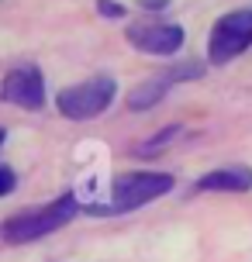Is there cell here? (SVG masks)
Here are the masks:
<instances>
[{
	"instance_id": "obj_1",
	"label": "cell",
	"mask_w": 252,
	"mask_h": 262,
	"mask_svg": "<svg viewBox=\"0 0 252 262\" xmlns=\"http://www.w3.org/2000/svg\"><path fill=\"white\" fill-rule=\"evenodd\" d=\"M176 186L170 172H152V169H138V172H124V176H114L111 186H107L104 200H93L83 210H90L97 217H118V214H128V210H138L166 196Z\"/></svg>"
},
{
	"instance_id": "obj_6",
	"label": "cell",
	"mask_w": 252,
	"mask_h": 262,
	"mask_svg": "<svg viewBox=\"0 0 252 262\" xmlns=\"http://www.w3.org/2000/svg\"><path fill=\"white\" fill-rule=\"evenodd\" d=\"M0 100L21 111H41L45 104V76L38 66H17L0 83Z\"/></svg>"
},
{
	"instance_id": "obj_11",
	"label": "cell",
	"mask_w": 252,
	"mask_h": 262,
	"mask_svg": "<svg viewBox=\"0 0 252 262\" xmlns=\"http://www.w3.org/2000/svg\"><path fill=\"white\" fill-rule=\"evenodd\" d=\"M14 186H17V172L11 166H0V196H11Z\"/></svg>"
},
{
	"instance_id": "obj_5",
	"label": "cell",
	"mask_w": 252,
	"mask_h": 262,
	"mask_svg": "<svg viewBox=\"0 0 252 262\" xmlns=\"http://www.w3.org/2000/svg\"><path fill=\"white\" fill-rule=\"evenodd\" d=\"M124 38L132 49L145 55H176L183 49V28L176 21H135L124 28Z\"/></svg>"
},
{
	"instance_id": "obj_4",
	"label": "cell",
	"mask_w": 252,
	"mask_h": 262,
	"mask_svg": "<svg viewBox=\"0 0 252 262\" xmlns=\"http://www.w3.org/2000/svg\"><path fill=\"white\" fill-rule=\"evenodd\" d=\"M252 49V11H232L225 17H218L207 35V62L211 66H228L232 59H239Z\"/></svg>"
},
{
	"instance_id": "obj_8",
	"label": "cell",
	"mask_w": 252,
	"mask_h": 262,
	"mask_svg": "<svg viewBox=\"0 0 252 262\" xmlns=\"http://www.w3.org/2000/svg\"><path fill=\"white\" fill-rule=\"evenodd\" d=\"M170 86H173L170 79L162 76V73H156V76H149L145 83H138V86L128 93V107H132V111H138V114H142V111H152V107H156L162 97L170 93Z\"/></svg>"
},
{
	"instance_id": "obj_9",
	"label": "cell",
	"mask_w": 252,
	"mask_h": 262,
	"mask_svg": "<svg viewBox=\"0 0 252 262\" xmlns=\"http://www.w3.org/2000/svg\"><path fill=\"white\" fill-rule=\"evenodd\" d=\"M204 69H207V66L200 62V59H186V62H176V66H170V69H162V76L176 86V83H186V79H200Z\"/></svg>"
},
{
	"instance_id": "obj_13",
	"label": "cell",
	"mask_w": 252,
	"mask_h": 262,
	"mask_svg": "<svg viewBox=\"0 0 252 262\" xmlns=\"http://www.w3.org/2000/svg\"><path fill=\"white\" fill-rule=\"evenodd\" d=\"M138 7H142V11H166L170 0H138Z\"/></svg>"
},
{
	"instance_id": "obj_10",
	"label": "cell",
	"mask_w": 252,
	"mask_h": 262,
	"mask_svg": "<svg viewBox=\"0 0 252 262\" xmlns=\"http://www.w3.org/2000/svg\"><path fill=\"white\" fill-rule=\"evenodd\" d=\"M97 14H104L111 21H121L128 11H124V4H118V0H97Z\"/></svg>"
},
{
	"instance_id": "obj_2",
	"label": "cell",
	"mask_w": 252,
	"mask_h": 262,
	"mask_svg": "<svg viewBox=\"0 0 252 262\" xmlns=\"http://www.w3.org/2000/svg\"><path fill=\"white\" fill-rule=\"evenodd\" d=\"M80 210H83L80 196L76 193H62V196H55L52 204H41V207L11 214L7 221L0 224V242H7V245L38 242V238L52 235V231H59V228H66Z\"/></svg>"
},
{
	"instance_id": "obj_12",
	"label": "cell",
	"mask_w": 252,
	"mask_h": 262,
	"mask_svg": "<svg viewBox=\"0 0 252 262\" xmlns=\"http://www.w3.org/2000/svg\"><path fill=\"white\" fill-rule=\"evenodd\" d=\"M176 135H180V128H162V135H156V138H152V142H145L142 148H145V152H152V148H162V145L173 142Z\"/></svg>"
},
{
	"instance_id": "obj_14",
	"label": "cell",
	"mask_w": 252,
	"mask_h": 262,
	"mask_svg": "<svg viewBox=\"0 0 252 262\" xmlns=\"http://www.w3.org/2000/svg\"><path fill=\"white\" fill-rule=\"evenodd\" d=\"M4 142H7V131L0 128V148H4Z\"/></svg>"
},
{
	"instance_id": "obj_7",
	"label": "cell",
	"mask_w": 252,
	"mask_h": 262,
	"mask_svg": "<svg viewBox=\"0 0 252 262\" xmlns=\"http://www.w3.org/2000/svg\"><path fill=\"white\" fill-rule=\"evenodd\" d=\"M194 190H197V193H249L252 190V169L249 166L211 169L194 183Z\"/></svg>"
},
{
	"instance_id": "obj_3",
	"label": "cell",
	"mask_w": 252,
	"mask_h": 262,
	"mask_svg": "<svg viewBox=\"0 0 252 262\" xmlns=\"http://www.w3.org/2000/svg\"><path fill=\"white\" fill-rule=\"evenodd\" d=\"M118 97V83L107 73H97V76H87L80 83H69L55 93V111L66 121H90L100 118L107 107L114 104Z\"/></svg>"
}]
</instances>
